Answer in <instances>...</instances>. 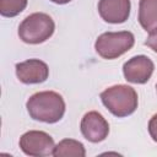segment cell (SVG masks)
<instances>
[{"label":"cell","mask_w":157,"mask_h":157,"mask_svg":"<svg viewBox=\"0 0 157 157\" xmlns=\"http://www.w3.org/2000/svg\"><path fill=\"white\" fill-rule=\"evenodd\" d=\"M29 117L34 120L53 124L65 114L64 98L54 91H42L32 94L26 103Z\"/></svg>","instance_id":"obj_1"},{"label":"cell","mask_w":157,"mask_h":157,"mask_svg":"<svg viewBox=\"0 0 157 157\" xmlns=\"http://www.w3.org/2000/svg\"><path fill=\"white\" fill-rule=\"evenodd\" d=\"M104 107L115 117L124 118L132 114L139 103L136 91L128 85H115L101 93Z\"/></svg>","instance_id":"obj_2"},{"label":"cell","mask_w":157,"mask_h":157,"mask_svg":"<svg viewBox=\"0 0 157 157\" xmlns=\"http://www.w3.org/2000/svg\"><path fill=\"white\" fill-rule=\"evenodd\" d=\"M55 31L53 18L44 12L27 16L18 26V37L27 44H39L49 39Z\"/></svg>","instance_id":"obj_3"},{"label":"cell","mask_w":157,"mask_h":157,"mask_svg":"<svg viewBox=\"0 0 157 157\" xmlns=\"http://www.w3.org/2000/svg\"><path fill=\"white\" fill-rule=\"evenodd\" d=\"M135 43V37L129 31L105 32L98 36L94 43V49L103 59H117L129 52Z\"/></svg>","instance_id":"obj_4"},{"label":"cell","mask_w":157,"mask_h":157,"mask_svg":"<svg viewBox=\"0 0 157 157\" xmlns=\"http://www.w3.org/2000/svg\"><path fill=\"white\" fill-rule=\"evenodd\" d=\"M20 147L27 156L42 157L50 156L54 152L55 144L53 137L45 131L29 130L20 137Z\"/></svg>","instance_id":"obj_5"},{"label":"cell","mask_w":157,"mask_h":157,"mask_svg":"<svg viewBox=\"0 0 157 157\" xmlns=\"http://www.w3.org/2000/svg\"><path fill=\"white\" fill-rule=\"evenodd\" d=\"M155 70L153 61L146 55H136L125 61L123 65V74L128 82L146 83Z\"/></svg>","instance_id":"obj_6"},{"label":"cell","mask_w":157,"mask_h":157,"mask_svg":"<svg viewBox=\"0 0 157 157\" xmlns=\"http://www.w3.org/2000/svg\"><path fill=\"white\" fill-rule=\"evenodd\" d=\"M80 129L83 137L91 142H101L105 140L109 134L108 121L101 113L96 110H91L83 115Z\"/></svg>","instance_id":"obj_7"},{"label":"cell","mask_w":157,"mask_h":157,"mask_svg":"<svg viewBox=\"0 0 157 157\" xmlns=\"http://www.w3.org/2000/svg\"><path fill=\"white\" fill-rule=\"evenodd\" d=\"M16 76L26 85L42 83L49 76V67L39 59H28L16 64Z\"/></svg>","instance_id":"obj_8"},{"label":"cell","mask_w":157,"mask_h":157,"mask_svg":"<svg viewBox=\"0 0 157 157\" xmlns=\"http://www.w3.org/2000/svg\"><path fill=\"white\" fill-rule=\"evenodd\" d=\"M130 0H99V16L108 23H123L130 16Z\"/></svg>","instance_id":"obj_9"},{"label":"cell","mask_w":157,"mask_h":157,"mask_svg":"<svg viewBox=\"0 0 157 157\" xmlns=\"http://www.w3.org/2000/svg\"><path fill=\"white\" fill-rule=\"evenodd\" d=\"M139 22L146 32L157 28V0H140Z\"/></svg>","instance_id":"obj_10"},{"label":"cell","mask_w":157,"mask_h":157,"mask_svg":"<svg viewBox=\"0 0 157 157\" xmlns=\"http://www.w3.org/2000/svg\"><path fill=\"white\" fill-rule=\"evenodd\" d=\"M53 156L55 157H85L86 150L85 146L74 139H64L58 145H55Z\"/></svg>","instance_id":"obj_11"},{"label":"cell","mask_w":157,"mask_h":157,"mask_svg":"<svg viewBox=\"0 0 157 157\" xmlns=\"http://www.w3.org/2000/svg\"><path fill=\"white\" fill-rule=\"evenodd\" d=\"M28 0H0V13L4 17H15L21 13Z\"/></svg>","instance_id":"obj_12"},{"label":"cell","mask_w":157,"mask_h":157,"mask_svg":"<svg viewBox=\"0 0 157 157\" xmlns=\"http://www.w3.org/2000/svg\"><path fill=\"white\" fill-rule=\"evenodd\" d=\"M148 33H150V34H148V37H147L145 44H146L150 49H152L155 53H157V28L153 29V31H151V32H148Z\"/></svg>","instance_id":"obj_13"},{"label":"cell","mask_w":157,"mask_h":157,"mask_svg":"<svg viewBox=\"0 0 157 157\" xmlns=\"http://www.w3.org/2000/svg\"><path fill=\"white\" fill-rule=\"evenodd\" d=\"M148 132L152 140L157 142V114H155L148 121Z\"/></svg>","instance_id":"obj_14"},{"label":"cell","mask_w":157,"mask_h":157,"mask_svg":"<svg viewBox=\"0 0 157 157\" xmlns=\"http://www.w3.org/2000/svg\"><path fill=\"white\" fill-rule=\"evenodd\" d=\"M52 2H54V4H59V5H64V4H67V2H70L71 0H50Z\"/></svg>","instance_id":"obj_15"},{"label":"cell","mask_w":157,"mask_h":157,"mask_svg":"<svg viewBox=\"0 0 157 157\" xmlns=\"http://www.w3.org/2000/svg\"><path fill=\"white\" fill-rule=\"evenodd\" d=\"M156 90H157V85H156Z\"/></svg>","instance_id":"obj_16"}]
</instances>
